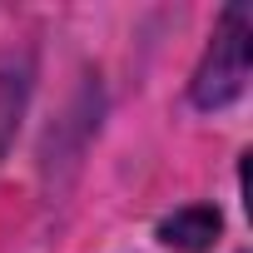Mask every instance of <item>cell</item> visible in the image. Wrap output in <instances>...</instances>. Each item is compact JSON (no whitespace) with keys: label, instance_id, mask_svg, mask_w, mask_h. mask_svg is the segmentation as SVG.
Returning a JSON list of instances; mask_svg holds the SVG:
<instances>
[{"label":"cell","instance_id":"obj_1","mask_svg":"<svg viewBox=\"0 0 253 253\" xmlns=\"http://www.w3.org/2000/svg\"><path fill=\"white\" fill-rule=\"evenodd\" d=\"M248 80V10L233 5L223 15V30L209 45V60L194 80V99L199 104H228Z\"/></svg>","mask_w":253,"mask_h":253},{"label":"cell","instance_id":"obj_2","mask_svg":"<svg viewBox=\"0 0 253 253\" xmlns=\"http://www.w3.org/2000/svg\"><path fill=\"white\" fill-rule=\"evenodd\" d=\"M218 228H223L218 209L194 204V209H179L174 218H164V223H159V238H164L169 248H179V253H204V248L218 238Z\"/></svg>","mask_w":253,"mask_h":253}]
</instances>
